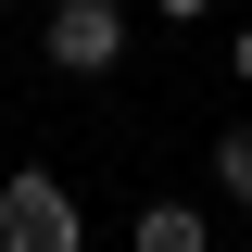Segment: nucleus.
Masks as SVG:
<instances>
[{"instance_id": "nucleus-1", "label": "nucleus", "mask_w": 252, "mask_h": 252, "mask_svg": "<svg viewBox=\"0 0 252 252\" xmlns=\"http://www.w3.org/2000/svg\"><path fill=\"white\" fill-rule=\"evenodd\" d=\"M0 252H89V227H76V189H63L51 164H26V177L0 189Z\"/></svg>"}, {"instance_id": "nucleus-2", "label": "nucleus", "mask_w": 252, "mask_h": 252, "mask_svg": "<svg viewBox=\"0 0 252 252\" xmlns=\"http://www.w3.org/2000/svg\"><path fill=\"white\" fill-rule=\"evenodd\" d=\"M114 51H126V13L114 0H51V63L63 76H114Z\"/></svg>"}, {"instance_id": "nucleus-3", "label": "nucleus", "mask_w": 252, "mask_h": 252, "mask_svg": "<svg viewBox=\"0 0 252 252\" xmlns=\"http://www.w3.org/2000/svg\"><path fill=\"white\" fill-rule=\"evenodd\" d=\"M139 252H215V227L189 215V202H152L139 215Z\"/></svg>"}, {"instance_id": "nucleus-4", "label": "nucleus", "mask_w": 252, "mask_h": 252, "mask_svg": "<svg viewBox=\"0 0 252 252\" xmlns=\"http://www.w3.org/2000/svg\"><path fill=\"white\" fill-rule=\"evenodd\" d=\"M215 177H227V202L252 215V126H227V139H215Z\"/></svg>"}, {"instance_id": "nucleus-5", "label": "nucleus", "mask_w": 252, "mask_h": 252, "mask_svg": "<svg viewBox=\"0 0 252 252\" xmlns=\"http://www.w3.org/2000/svg\"><path fill=\"white\" fill-rule=\"evenodd\" d=\"M152 13H177V26H189V13H215V0H152Z\"/></svg>"}, {"instance_id": "nucleus-6", "label": "nucleus", "mask_w": 252, "mask_h": 252, "mask_svg": "<svg viewBox=\"0 0 252 252\" xmlns=\"http://www.w3.org/2000/svg\"><path fill=\"white\" fill-rule=\"evenodd\" d=\"M240 76H252V26H240Z\"/></svg>"}]
</instances>
